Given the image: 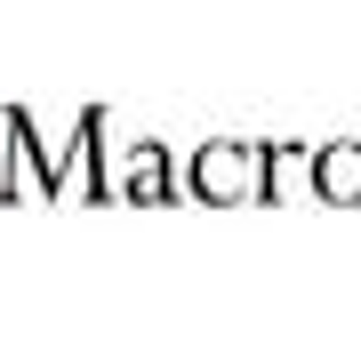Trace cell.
<instances>
[{
	"instance_id": "6da1fadb",
	"label": "cell",
	"mask_w": 361,
	"mask_h": 345,
	"mask_svg": "<svg viewBox=\"0 0 361 345\" xmlns=\"http://www.w3.org/2000/svg\"><path fill=\"white\" fill-rule=\"evenodd\" d=\"M185 185H193V201H209V209H241V201H257V193H273V153L249 145V137L201 145L193 169H185Z\"/></svg>"
},
{
	"instance_id": "7a4b0ae2",
	"label": "cell",
	"mask_w": 361,
	"mask_h": 345,
	"mask_svg": "<svg viewBox=\"0 0 361 345\" xmlns=\"http://www.w3.org/2000/svg\"><path fill=\"white\" fill-rule=\"evenodd\" d=\"M305 177H313V193H322L329 209H361V145L353 137L313 145V153H305Z\"/></svg>"
},
{
	"instance_id": "3957f363",
	"label": "cell",
	"mask_w": 361,
	"mask_h": 345,
	"mask_svg": "<svg viewBox=\"0 0 361 345\" xmlns=\"http://www.w3.org/2000/svg\"><path fill=\"white\" fill-rule=\"evenodd\" d=\"M113 193H121V201H169V145H153V137L121 145V161H113Z\"/></svg>"
}]
</instances>
